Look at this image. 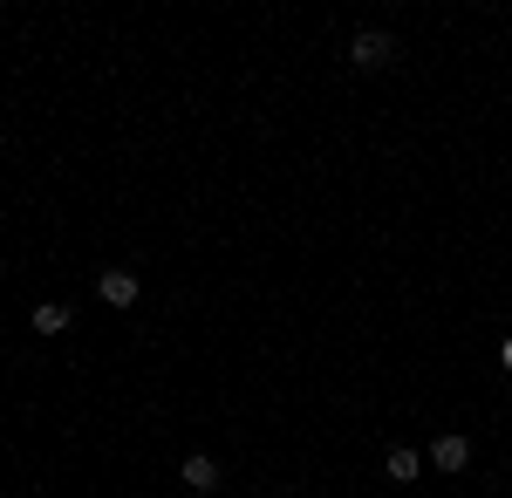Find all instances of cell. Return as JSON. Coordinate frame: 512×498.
Wrapping results in <instances>:
<instances>
[{
    "label": "cell",
    "instance_id": "obj_1",
    "mask_svg": "<svg viewBox=\"0 0 512 498\" xmlns=\"http://www.w3.org/2000/svg\"><path fill=\"white\" fill-rule=\"evenodd\" d=\"M390 55H396V41L383 35V28H355V35H349V62H355V69H383Z\"/></svg>",
    "mask_w": 512,
    "mask_h": 498
},
{
    "label": "cell",
    "instance_id": "obj_2",
    "mask_svg": "<svg viewBox=\"0 0 512 498\" xmlns=\"http://www.w3.org/2000/svg\"><path fill=\"white\" fill-rule=\"evenodd\" d=\"M96 294H103L110 307H137V294H144V287H137V273H130V267H110L103 280H96Z\"/></svg>",
    "mask_w": 512,
    "mask_h": 498
},
{
    "label": "cell",
    "instance_id": "obj_3",
    "mask_svg": "<svg viewBox=\"0 0 512 498\" xmlns=\"http://www.w3.org/2000/svg\"><path fill=\"white\" fill-rule=\"evenodd\" d=\"M431 464L437 471H465V464H472V444H465L458 430H444V437L431 444Z\"/></svg>",
    "mask_w": 512,
    "mask_h": 498
},
{
    "label": "cell",
    "instance_id": "obj_4",
    "mask_svg": "<svg viewBox=\"0 0 512 498\" xmlns=\"http://www.w3.org/2000/svg\"><path fill=\"white\" fill-rule=\"evenodd\" d=\"M185 485H192V492H219V464L205 458V451H192V458H185Z\"/></svg>",
    "mask_w": 512,
    "mask_h": 498
},
{
    "label": "cell",
    "instance_id": "obj_5",
    "mask_svg": "<svg viewBox=\"0 0 512 498\" xmlns=\"http://www.w3.org/2000/svg\"><path fill=\"white\" fill-rule=\"evenodd\" d=\"M383 471H390L396 485H410V478H417V471H424V458H417V451H410V444H396L390 458H383Z\"/></svg>",
    "mask_w": 512,
    "mask_h": 498
},
{
    "label": "cell",
    "instance_id": "obj_6",
    "mask_svg": "<svg viewBox=\"0 0 512 498\" xmlns=\"http://www.w3.org/2000/svg\"><path fill=\"white\" fill-rule=\"evenodd\" d=\"M35 328H41V335H62V328H69V307H62V301H41L35 307Z\"/></svg>",
    "mask_w": 512,
    "mask_h": 498
},
{
    "label": "cell",
    "instance_id": "obj_7",
    "mask_svg": "<svg viewBox=\"0 0 512 498\" xmlns=\"http://www.w3.org/2000/svg\"><path fill=\"white\" fill-rule=\"evenodd\" d=\"M499 362H506V369H512V335H506V342H499Z\"/></svg>",
    "mask_w": 512,
    "mask_h": 498
},
{
    "label": "cell",
    "instance_id": "obj_8",
    "mask_svg": "<svg viewBox=\"0 0 512 498\" xmlns=\"http://www.w3.org/2000/svg\"><path fill=\"white\" fill-rule=\"evenodd\" d=\"M0 273H7V260H0Z\"/></svg>",
    "mask_w": 512,
    "mask_h": 498
}]
</instances>
